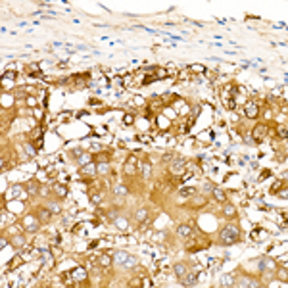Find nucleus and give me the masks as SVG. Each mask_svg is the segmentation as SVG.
Segmentation results:
<instances>
[{
    "label": "nucleus",
    "mask_w": 288,
    "mask_h": 288,
    "mask_svg": "<svg viewBox=\"0 0 288 288\" xmlns=\"http://www.w3.org/2000/svg\"><path fill=\"white\" fill-rule=\"evenodd\" d=\"M238 227H234V225H229V227H225V229L221 231V244H225V246H231V244H234L238 240Z\"/></svg>",
    "instance_id": "obj_1"
},
{
    "label": "nucleus",
    "mask_w": 288,
    "mask_h": 288,
    "mask_svg": "<svg viewBox=\"0 0 288 288\" xmlns=\"http://www.w3.org/2000/svg\"><path fill=\"white\" fill-rule=\"evenodd\" d=\"M265 135H267V129L263 127V125H257L256 129H254V133H252V138H254L256 142H261L265 138Z\"/></svg>",
    "instance_id": "obj_2"
},
{
    "label": "nucleus",
    "mask_w": 288,
    "mask_h": 288,
    "mask_svg": "<svg viewBox=\"0 0 288 288\" xmlns=\"http://www.w3.org/2000/svg\"><path fill=\"white\" fill-rule=\"evenodd\" d=\"M257 104H254V102H248L246 104V108H244V113H246L248 117H257Z\"/></svg>",
    "instance_id": "obj_3"
},
{
    "label": "nucleus",
    "mask_w": 288,
    "mask_h": 288,
    "mask_svg": "<svg viewBox=\"0 0 288 288\" xmlns=\"http://www.w3.org/2000/svg\"><path fill=\"white\" fill-rule=\"evenodd\" d=\"M196 282H198V277L194 273H186L185 277H182V284L185 286H194Z\"/></svg>",
    "instance_id": "obj_4"
},
{
    "label": "nucleus",
    "mask_w": 288,
    "mask_h": 288,
    "mask_svg": "<svg viewBox=\"0 0 288 288\" xmlns=\"http://www.w3.org/2000/svg\"><path fill=\"white\" fill-rule=\"evenodd\" d=\"M240 288H256L257 286V282L254 281V278H248V277H244V278H240V282H236Z\"/></svg>",
    "instance_id": "obj_5"
},
{
    "label": "nucleus",
    "mask_w": 288,
    "mask_h": 288,
    "mask_svg": "<svg viewBox=\"0 0 288 288\" xmlns=\"http://www.w3.org/2000/svg\"><path fill=\"white\" fill-rule=\"evenodd\" d=\"M73 278H75V282H83L85 278H86V273H85V269H83V267H77V269H73Z\"/></svg>",
    "instance_id": "obj_6"
},
{
    "label": "nucleus",
    "mask_w": 288,
    "mask_h": 288,
    "mask_svg": "<svg viewBox=\"0 0 288 288\" xmlns=\"http://www.w3.org/2000/svg\"><path fill=\"white\" fill-rule=\"evenodd\" d=\"M219 284H221V286H232V284H234V277H232V275H221Z\"/></svg>",
    "instance_id": "obj_7"
},
{
    "label": "nucleus",
    "mask_w": 288,
    "mask_h": 288,
    "mask_svg": "<svg viewBox=\"0 0 288 288\" xmlns=\"http://www.w3.org/2000/svg\"><path fill=\"white\" fill-rule=\"evenodd\" d=\"M25 227H27V231H31V232L37 231V221H35V217H25Z\"/></svg>",
    "instance_id": "obj_8"
},
{
    "label": "nucleus",
    "mask_w": 288,
    "mask_h": 288,
    "mask_svg": "<svg viewBox=\"0 0 288 288\" xmlns=\"http://www.w3.org/2000/svg\"><path fill=\"white\" fill-rule=\"evenodd\" d=\"M186 165V161L182 160V158H175L173 160V163H171V167H173V171H179V169H182Z\"/></svg>",
    "instance_id": "obj_9"
},
{
    "label": "nucleus",
    "mask_w": 288,
    "mask_h": 288,
    "mask_svg": "<svg viewBox=\"0 0 288 288\" xmlns=\"http://www.w3.org/2000/svg\"><path fill=\"white\" fill-rule=\"evenodd\" d=\"M127 257H129V254H127V252H117V254L113 256V261H115V263H125V261H127Z\"/></svg>",
    "instance_id": "obj_10"
},
{
    "label": "nucleus",
    "mask_w": 288,
    "mask_h": 288,
    "mask_svg": "<svg viewBox=\"0 0 288 288\" xmlns=\"http://www.w3.org/2000/svg\"><path fill=\"white\" fill-rule=\"evenodd\" d=\"M94 171H96V165H94V163H86L85 167H83V175L92 177V175H94Z\"/></svg>",
    "instance_id": "obj_11"
},
{
    "label": "nucleus",
    "mask_w": 288,
    "mask_h": 288,
    "mask_svg": "<svg viewBox=\"0 0 288 288\" xmlns=\"http://www.w3.org/2000/svg\"><path fill=\"white\" fill-rule=\"evenodd\" d=\"M211 190H213V196H215L217 200H219V202H225V192H223L219 186H213Z\"/></svg>",
    "instance_id": "obj_12"
},
{
    "label": "nucleus",
    "mask_w": 288,
    "mask_h": 288,
    "mask_svg": "<svg viewBox=\"0 0 288 288\" xmlns=\"http://www.w3.org/2000/svg\"><path fill=\"white\" fill-rule=\"evenodd\" d=\"M50 213H52V211H46V209H39V221L46 223V221L50 219Z\"/></svg>",
    "instance_id": "obj_13"
},
{
    "label": "nucleus",
    "mask_w": 288,
    "mask_h": 288,
    "mask_svg": "<svg viewBox=\"0 0 288 288\" xmlns=\"http://www.w3.org/2000/svg\"><path fill=\"white\" fill-rule=\"evenodd\" d=\"M179 234H181V236H190V234H192V229H190V227L181 225V227H179Z\"/></svg>",
    "instance_id": "obj_14"
},
{
    "label": "nucleus",
    "mask_w": 288,
    "mask_h": 288,
    "mask_svg": "<svg viewBox=\"0 0 288 288\" xmlns=\"http://www.w3.org/2000/svg\"><path fill=\"white\" fill-rule=\"evenodd\" d=\"M40 254H42V259H44V263L50 267L52 265V257H50V252L48 250H40Z\"/></svg>",
    "instance_id": "obj_15"
},
{
    "label": "nucleus",
    "mask_w": 288,
    "mask_h": 288,
    "mask_svg": "<svg viewBox=\"0 0 288 288\" xmlns=\"http://www.w3.org/2000/svg\"><path fill=\"white\" fill-rule=\"evenodd\" d=\"M125 171L127 173H135V158H129V161L125 163Z\"/></svg>",
    "instance_id": "obj_16"
},
{
    "label": "nucleus",
    "mask_w": 288,
    "mask_h": 288,
    "mask_svg": "<svg viewBox=\"0 0 288 288\" xmlns=\"http://www.w3.org/2000/svg\"><path fill=\"white\" fill-rule=\"evenodd\" d=\"M175 273H177L179 277H185V275H186L188 271H186V267L182 265V263H179V265H175Z\"/></svg>",
    "instance_id": "obj_17"
},
{
    "label": "nucleus",
    "mask_w": 288,
    "mask_h": 288,
    "mask_svg": "<svg viewBox=\"0 0 288 288\" xmlns=\"http://www.w3.org/2000/svg\"><path fill=\"white\" fill-rule=\"evenodd\" d=\"M140 171H142V175H144V177H150V171H152L150 163H148V161H146V163H142V165H140Z\"/></svg>",
    "instance_id": "obj_18"
},
{
    "label": "nucleus",
    "mask_w": 288,
    "mask_h": 288,
    "mask_svg": "<svg viewBox=\"0 0 288 288\" xmlns=\"http://www.w3.org/2000/svg\"><path fill=\"white\" fill-rule=\"evenodd\" d=\"M192 194H194V188H192V186L181 188V196H185V198H186V196H192Z\"/></svg>",
    "instance_id": "obj_19"
},
{
    "label": "nucleus",
    "mask_w": 288,
    "mask_h": 288,
    "mask_svg": "<svg viewBox=\"0 0 288 288\" xmlns=\"http://www.w3.org/2000/svg\"><path fill=\"white\" fill-rule=\"evenodd\" d=\"M125 265H127V267H136V265H138V259L133 257V256H129L127 261H125Z\"/></svg>",
    "instance_id": "obj_20"
},
{
    "label": "nucleus",
    "mask_w": 288,
    "mask_h": 288,
    "mask_svg": "<svg viewBox=\"0 0 288 288\" xmlns=\"http://www.w3.org/2000/svg\"><path fill=\"white\" fill-rule=\"evenodd\" d=\"M144 219H146V209L140 207V209L136 211V221H144Z\"/></svg>",
    "instance_id": "obj_21"
},
{
    "label": "nucleus",
    "mask_w": 288,
    "mask_h": 288,
    "mask_svg": "<svg viewBox=\"0 0 288 288\" xmlns=\"http://www.w3.org/2000/svg\"><path fill=\"white\" fill-rule=\"evenodd\" d=\"M113 192H115V194H117V196H125V194H127V192H129V190H127L125 186H121V185H119V186H115V190H113Z\"/></svg>",
    "instance_id": "obj_22"
},
{
    "label": "nucleus",
    "mask_w": 288,
    "mask_h": 288,
    "mask_svg": "<svg viewBox=\"0 0 288 288\" xmlns=\"http://www.w3.org/2000/svg\"><path fill=\"white\" fill-rule=\"evenodd\" d=\"M56 194L58 196H65L67 192H65V186L64 185H56Z\"/></svg>",
    "instance_id": "obj_23"
},
{
    "label": "nucleus",
    "mask_w": 288,
    "mask_h": 288,
    "mask_svg": "<svg viewBox=\"0 0 288 288\" xmlns=\"http://www.w3.org/2000/svg\"><path fill=\"white\" fill-rule=\"evenodd\" d=\"M96 169H98V173H108V171H110V165H108V163H100Z\"/></svg>",
    "instance_id": "obj_24"
},
{
    "label": "nucleus",
    "mask_w": 288,
    "mask_h": 288,
    "mask_svg": "<svg viewBox=\"0 0 288 288\" xmlns=\"http://www.w3.org/2000/svg\"><path fill=\"white\" fill-rule=\"evenodd\" d=\"M225 215H234V211H236V209H234V206H225Z\"/></svg>",
    "instance_id": "obj_25"
},
{
    "label": "nucleus",
    "mask_w": 288,
    "mask_h": 288,
    "mask_svg": "<svg viewBox=\"0 0 288 288\" xmlns=\"http://www.w3.org/2000/svg\"><path fill=\"white\" fill-rule=\"evenodd\" d=\"M117 227L121 231H125L127 229V219H117Z\"/></svg>",
    "instance_id": "obj_26"
},
{
    "label": "nucleus",
    "mask_w": 288,
    "mask_h": 288,
    "mask_svg": "<svg viewBox=\"0 0 288 288\" xmlns=\"http://www.w3.org/2000/svg\"><path fill=\"white\" fill-rule=\"evenodd\" d=\"M25 152H27L29 156H35V148H33L31 144H25Z\"/></svg>",
    "instance_id": "obj_27"
},
{
    "label": "nucleus",
    "mask_w": 288,
    "mask_h": 288,
    "mask_svg": "<svg viewBox=\"0 0 288 288\" xmlns=\"http://www.w3.org/2000/svg\"><path fill=\"white\" fill-rule=\"evenodd\" d=\"M14 244H15V246H23V238L21 236H15L14 238Z\"/></svg>",
    "instance_id": "obj_28"
},
{
    "label": "nucleus",
    "mask_w": 288,
    "mask_h": 288,
    "mask_svg": "<svg viewBox=\"0 0 288 288\" xmlns=\"http://www.w3.org/2000/svg\"><path fill=\"white\" fill-rule=\"evenodd\" d=\"M100 263H102V265H108V263H110V257H108V256H102V257H100Z\"/></svg>",
    "instance_id": "obj_29"
},
{
    "label": "nucleus",
    "mask_w": 288,
    "mask_h": 288,
    "mask_svg": "<svg viewBox=\"0 0 288 288\" xmlns=\"http://www.w3.org/2000/svg\"><path fill=\"white\" fill-rule=\"evenodd\" d=\"M79 161H81V165H83V163L86 165V163H89V156H81V158H79Z\"/></svg>",
    "instance_id": "obj_30"
},
{
    "label": "nucleus",
    "mask_w": 288,
    "mask_h": 288,
    "mask_svg": "<svg viewBox=\"0 0 288 288\" xmlns=\"http://www.w3.org/2000/svg\"><path fill=\"white\" fill-rule=\"evenodd\" d=\"M278 135H281L282 138H286V127H281V129H278Z\"/></svg>",
    "instance_id": "obj_31"
},
{
    "label": "nucleus",
    "mask_w": 288,
    "mask_h": 288,
    "mask_svg": "<svg viewBox=\"0 0 288 288\" xmlns=\"http://www.w3.org/2000/svg\"><path fill=\"white\" fill-rule=\"evenodd\" d=\"M50 211L52 213H60V206H50Z\"/></svg>",
    "instance_id": "obj_32"
},
{
    "label": "nucleus",
    "mask_w": 288,
    "mask_h": 288,
    "mask_svg": "<svg viewBox=\"0 0 288 288\" xmlns=\"http://www.w3.org/2000/svg\"><path fill=\"white\" fill-rule=\"evenodd\" d=\"M4 79H10V81L15 79V73H6V75H4Z\"/></svg>",
    "instance_id": "obj_33"
},
{
    "label": "nucleus",
    "mask_w": 288,
    "mask_h": 288,
    "mask_svg": "<svg viewBox=\"0 0 288 288\" xmlns=\"http://www.w3.org/2000/svg\"><path fill=\"white\" fill-rule=\"evenodd\" d=\"M29 192H31V194H33V192H37V190H35V182H29Z\"/></svg>",
    "instance_id": "obj_34"
},
{
    "label": "nucleus",
    "mask_w": 288,
    "mask_h": 288,
    "mask_svg": "<svg viewBox=\"0 0 288 288\" xmlns=\"http://www.w3.org/2000/svg\"><path fill=\"white\" fill-rule=\"evenodd\" d=\"M92 202H94V204H96V202H100V194H98V196L94 194V196H92Z\"/></svg>",
    "instance_id": "obj_35"
},
{
    "label": "nucleus",
    "mask_w": 288,
    "mask_h": 288,
    "mask_svg": "<svg viewBox=\"0 0 288 288\" xmlns=\"http://www.w3.org/2000/svg\"><path fill=\"white\" fill-rule=\"evenodd\" d=\"M133 121V115H125V123H131Z\"/></svg>",
    "instance_id": "obj_36"
}]
</instances>
